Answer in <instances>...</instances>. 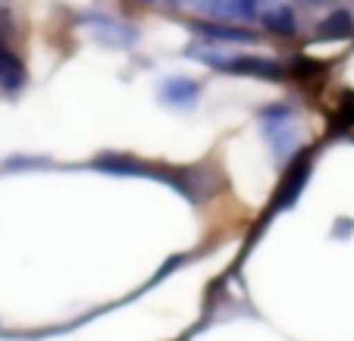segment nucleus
Here are the masks:
<instances>
[{"label": "nucleus", "instance_id": "obj_1", "mask_svg": "<svg viewBox=\"0 0 354 341\" xmlns=\"http://www.w3.org/2000/svg\"><path fill=\"white\" fill-rule=\"evenodd\" d=\"M232 72L241 75H261V79H279L282 69L273 60H263V57H232V63H223Z\"/></svg>", "mask_w": 354, "mask_h": 341}, {"label": "nucleus", "instance_id": "obj_2", "mask_svg": "<svg viewBox=\"0 0 354 341\" xmlns=\"http://www.w3.org/2000/svg\"><path fill=\"white\" fill-rule=\"evenodd\" d=\"M351 28H354L351 13H345V10H335V13L329 16L326 22H323L320 32L329 35V38H345V35H351Z\"/></svg>", "mask_w": 354, "mask_h": 341}, {"label": "nucleus", "instance_id": "obj_3", "mask_svg": "<svg viewBox=\"0 0 354 341\" xmlns=\"http://www.w3.org/2000/svg\"><path fill=\"white\" fill-rule=\"evenodd\" d=\"M267 26H270V28H282V32H292V16H288V10L270 13V16H267Z\"/></svg>", "mask_w": 354, "mask_h": 341}]
</instances>
